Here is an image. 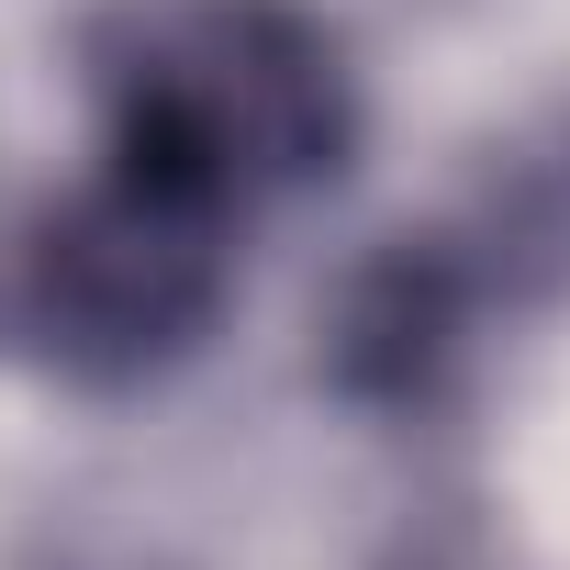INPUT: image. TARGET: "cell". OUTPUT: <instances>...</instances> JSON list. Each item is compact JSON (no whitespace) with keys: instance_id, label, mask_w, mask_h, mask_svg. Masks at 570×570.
<instances>
[{"instance_id":"1","label":"cell","mask_w":570,"mask_h":570,"mask_svg":"<svg viewBox=\"0 0 570 570\" xmlns=\"http://www.w3.org/2000/svg\"><path fill=\"white\" fill-rule=\"evenodd\" d=\"M101 157L257 224L303 202L358 146L347 46L303 0H112L79 35Z\"/></svg>"},{"instance_id":"2","label":"cell","mask_w":570,"mask_h":570,"mask_svg":"<svg viewBox=\"0 0 570 570\" xmlns=\"http://www.w3.org/2000/svg\"><path fill=\"white\" fill-rule=\"evenodd\" d=\"M235 213L101 157L79 190L0 224V347L90 392L157 381L235 303Z\"/></svg>"},{"instance_id":"3","label":"cell","mask_w":570,"mask_h":570,"mask_svg":"<svg viewBox=\"0 0 570 570\" xmlns=\"http://www.w3.org/2000/svg\"><path fill=\"white\" fill-rule=\"evenodd\" d=\"M570 257V168H525L514 190L470 202L459 224H425V235H392L325 325V370L347 403H381V414H414L436 403L481 325L514 314L537 279Z\"/></svg>"}]
</instances>
